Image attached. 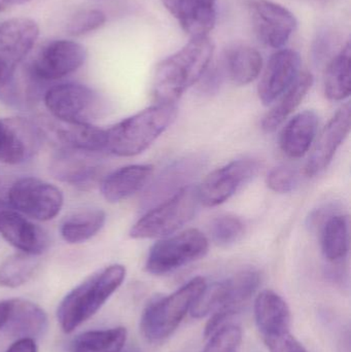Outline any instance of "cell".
I'll use <instances>...</instances> for the list:
<instances>
[{"label": "cell", "mask_w": 351, "mask_h": 352, "mask_svg": "<svg viewBox=\"0 0 351 352\" xmlns=\"http://www.w3.org/2000/svg\"><path fill=\"white\" fill-rule=\"evenodd\" d=\"M206 162L207 159L202 154L189 155L173 161L161 171L146 190L142 201L144 208H152L191 186Z\"/></svg>", "instance_id": "cell-14"}, {"label": "cell", "mask_w": 351, "mask_h": 352, "mask_svg": "<svg viewBox=\"0 0 351 352\" xmlns=\"http://www.w3.org/2000/svg\"><path fill=\"white\" fill-rule=\"evenodd\" d=\"M319 127V117L313 111H305L295 116L284 127L280 136V148L292 159L306 155L315 142Z\"/></svg>", "instance_id": "cell-24"}, {"label": "cell", "mask_w": 351, "mask_h": 352, "mask_svg": "<svg viewBox=\"0 0 351 352\" xmlns=\"http://www.w3.org/2000/svg\"><path fill=\"white\" fill-rule=\"evenodd\" d=\"M56 138L64 148L96 153L106 150L105 130L95 127L92 124H69L59 121L56 126Z\"/></svg>", "instance_id": "cell-27"}, {"label": "cell", "mask_w": 351, "mask_h": 352, "mask_svg": "<svg viewBox=\"0 0 351 352\" xmlns=\"http://www.w3.org/2000/svg\"><path fill=\"white\" fill-rule=\"evenodd\" d=\"M249 10L256 35L268 47L280 49L296 31V16L282 4L270 0H251Z\"/></svg>", "instance_id": "cell-12"}, {"label": "cell", "mask_w": 351, "mask_h": 352, "mask_svg": "<svg viewBox=\"0 0 351 352\" xmlns=\"http://www.w3.org/2000/svg\"><path fill=\"white\" fill-rule=\"evenodd\" d=\"M0 234L16 250L25 254L41 256L49 248L45 230L12 210H0Z\"/></svg>", "instance_id": "cell-19"}, {"label": "cell", "mask_w": 351, "mask_h": 352, "mask_svg": "<svg viewBox=\"0 0 351 352\" xmlns=\"http://www.w3.org/2000/svg\"><path fill=\"white\" fill-rule=\"evenodd\" d=\"M268 188L278 194L293 192L299 184V176L294 169L280 166L272 169L266 178Z\"/></svg>", "instance_id": "cell-36"}, {"label": "cell", "mask_w": 351, "mask_h": 352, "mask_svg": "<svg viewBox=\"0 0 351 352\" xmlns=\"http://www.w3.org/2000/svg\"><path fill=\"white\" fill-rule=\"evenodd\" d=\"M38 35V25L31 19L14 18L0 23V61L16 69Z\"/></svg>", "instance_id": "cell-20"}, {"label": "cell", "mask_w": 351, "mask_h": 352, "mask_svg": "<svg viewBox=\"0 0 351 352\" xmlns=\"http://www.w3.org/2000/svg\"><path fill=\"white\" fill-rule=\"evenodd\" d=\"M351 47L348 41L328 65L325 94L332 101H342L350 95Z\"/></svg>", "instance_id": "cell-30"}, {"label": "cell", "mask_w": 351, "mask_h": 352, "mask_svg": "<svg viewBox=\"0 0 351 352\" xmlns=\"http://www.w3.org/2000/svg\"><path fill=\"white\" fill-rule=\"evenodd\" d=\"M351 107L344 104L330 120L315 144V148L305 166V175L309 177L323 173L333 161L334 156L350 132Z\"/></svg>", "instance_id": "cell-16"}, {"label": "cell", "mask_w": 351, "mask_h": 352, "mask_svg": "<svg viewBox=\"0 0 351 352\" xmlns=\"http://www.w3.org/2000/svg\"><path fill=\"white\" fill-rule=\"evenodd\" d=\"M37 256L19 252L6 258L0 265V285L14 289L26 283L38 268Z\"/></svg>", "instance_id": "cell-32"}, {"label": "cell", "mask_w": 351, "mask_h": 352, "mask_svg": "<svg viewBox=\"0 0 351 352\" xmlns=\"http://www.w3.org/2000/svg\"><path fill=\"white\" fill-rule=\"evenodd\" d=\"M51 171L57 179L84 188L97 182L102 166L93 153L63 148L52 161Z\"/></svg>", "instance_id": "cell-18"}, {"label": "cell", "mask_w": 351, "mask_h": 352, "mask_svg": "<svg viewBox=\"0 0 351 352\" xmlns=\"http://www.w3.org/2000/svg\"><path fill=\"white\" fill-rule=\"evenodd\" d=\"M8 6H10V4L6 2V0H0V12H5Z\"/></svg>", "instance_id": "cell-43"}, {"label": "cell", "mask_w": 351, "mask_h": 352, "mask_svg": "<svg viewBox=\"0 0 351 352\" xmlns=\"http://www.w3.org/2000/svg\"><path fill=\"white\" fill-rule=\"evenodd\" d=\"M31 1V0H6L8 4H23L26 2Z\"/></svg>", "instance_id": "cell-44"}, {"label": "cell", "mask_w": 351, "mask_h": 352, "mask_svg": "<svg viewBox=\"0 0 351 352\" xmlns=\"http://www.w3.org/2000/svg\"><path fill=\"white\" fill-rule=\"evenodd\" d=\"M16 69L0 61V100L8 104H18L21 93L16 78Z\"/></svg>", "instance_id": "cell-37"}, {"label": "cell", "mask_w": 351, "mask_h": 352, "mask_svg": "<svg viewBox=\"0 0 351 352\" xmlns=\"http://www.w3.org/2000/svg\"><path fill=\"white\" fill-rule=\"evenodd\" d=\"M210 233L216 245H232L245 235V226L239 217L223 215L212 221Z\"/></svg>", "instance_id": "cell-33"}, {"label": "cell", "mask_w": 351, "mask_h": 352, "mask_svg": "<svg viewBox=\"0 0 351 352\" xmlns=\"http://www.w3.org/2000/svg\"><path fill=\"white\" fill-rule=\"evenodd\" d=\"M126 268L115 264L106 267L82 281L65 296L58 308V320L62 330L71 333L92 318L121 287Z\"/></svg>", "instance_id": "cell-3"}, {"label": "cell", "mask_w": 351, "mask_h": 352, "mask_svg": "<svg viewBox=\"0 0 351 352\" xmlns=\"http://www.w3.org/2000/svg\"><path fill=\"white\" fill-rule=\"evenodd\" d=\"M8 311H10V300L8 301H0V329L3 328L8 320Z\"/></svg>", "instance_id": "cell-42"}, {"label": "cell", "mask_w": 351, "mask_h": 352, "mask_svg": "<svg viewBox=\"0 0 351 352\" xmlns=\"http://www.w3.org/2000/svg\"><path fill=\"white\" fill-rule=\"evenodd\" d=\"M197 186L183 188L164 202L150 208L130 230L133 239H154L173 235L194 219L199 210Z\"/></svg>", "instance_id": "cell-5"}, {"label": "cell", "mask_w": 351, "mask_h": 352, "mask_svg": "<svg viewBox=\"0 0 351 352\" xmlns=\"http://www.w3.org/2000/svg\"><path fill=\"white\" fill-rule=\"evenodd\" d=\"M45 105L58 121L69 124H92L104 113L102 97L84 85L67 82L45 92Z\"/></svg>", "instance_id": "cell-6"}, {"label": "cell", "mask_w": 351, "mask_h": 352, "mask_svg": "<svg viewBox=\"0 0 351 352\" xmlns=\"http://www.w3.org/2000/svg\"><path fill=\"white\" fill-rule=\"evenodd\" d=\"M261 54L249 45H235L227 50L223 61V72L236 86H247L261 74Z\"/></svg>", "instance_id": "cell-25"}, {"label": "cell", "mask_w": 351, "mask_h": 352, "mask_svg": "<svg viewBox=\"0 0 351 352\" xmlns=\"http://www.w3.org/2000/svg\"><path fill=\"white\" fill-rule=\"evenodd\" d=\"M313 85L310 72H300L292 86L280 97L273 109L264 117L262 129L267 133L275 131L302 103Z\"/></svg>", "instance_id": "cell-26"}, {"label": "cell", "mask_w": 351, "mask_h": 352, "mask_svg": "<svg viewBox=\"0 0 351 352\" xmlns=\"http://www.w3.org/2000/svg\"><path fill=\"white\" fill-rule=\"evenodd\" d=\"M16 178L0 171V206L8 205V195Z\"/></svg>", "instance_id": "cell-40"}, {"label": "cell", "mask_w": 351, "mask_h": 352, "mask_svg": "<svg viewBox=\"0 0 351 352\" xmlns=\"http://www.w3.org/2000/svg\"><path fill=\"white\" fill-rule=\"evenodd\" d=\"M255 318L266 345L292 334L290 307L275 292L266 289L259 294L255 302Z\"/></svg>", "instance_id": "cell-17"}, {"label": "cell", "mask_w": 351, "mask_h": 352, "mask_svg": "<svg viewBox=\"0 0 351 352\" xmlns=\"http://www.w3.org/2000/svg\"><path fill=\"white\" fill-rule=\"evenodd\" d=\"M152 165L136 164L122 167L101 182V194L107 202L117 203L140 192L152 175Z\"/></svg>", "instance_id": "cell-22"}, {"label": "cell", "mask_w": 351, "mask_h": 352, "mask_svg": "<svg viewBox=\"0 0 351 352\" xmlns=\"http://www.w3.org/2000/svg\"><path fill=\"white\" fill-rule=\"evenodd\" d=\"M260 283L261 275L258 271L245 270L212 287L206 285L192 306L191 316L195 318H205L212 312L225 308L238 312L256 293Z\"/></svg>", "instance_id": "cell-8"}, {"label": "cell", "mask_w": 351, "mask_h": 352, "mask_svg": "<svg viewBox=\"0 0 351 352\" xmlns=\"http://www.w3.org/2000/svg\"><path fill=\"white\" fill-rule=\"evenodd\" d=\"M259 169V162L253 159H239L216 169L197 186L201 205L214 207L226 202L251 182Z\"/></svg>", "instance_id": "cell-11"}, {"label": "cell", "mask_w": 351, "mask_h": 352, "mask_svg": "<svg viewBox=\"0 0 351 352\" xmlns=\"http://www.w3.org/2000/svg\"><path fill=\"white\" fill-rule=\"evenodd\" d=\"M191 38L208 36L216 26V0H161Z\"/></svg>", "instance_id": "cell-21"}, {"label": "cell", "mask_w": 351, "mask_h": 352, "mask_svg": "<svg viewBox=\"0 0 351 352\" xmlns=\"http://www.w3.org/2000/svg\"><path fill=\"white\" fill-rule=\"evenodd\" d=\"M270 352H307L292 334L268 345Z\"/></svg>", "instance_id": "cell-39"}, {"label": "cell", "mask_w": 351, "mask_h": 352, "mask_svg": "<svg viewBox=\"0 0 351 352\" xmlns=\"http://www.w3.org/2000/svg\"><path fill=\"white\" fill-rule=\"evenodd\" d=\"M321 250L329 262L338 263L350 250V219L348 215L332 214L321 226Z\"/></svg>", "instance_id": "cell-28"}, {"label": "cell", "mask_w": 351, "mask_h": 352, "mask_svg": "<svg viewBox=\"0 0 351 352\" xmlns=\"http://www.w3.org/2000/svg\"><path fill=\"white\" fill-rule=\"evenodd\" d=\"M242 332L236 326H224L210 337L202 352H235L240 346Z\"/></svg>", "instance_id": "cell-34"}, {"label": "cell", "mask_w": 351, "mask_h": 352, "mask_svg": "<svg viewBox=\"0 0 351 352\" xmlns=\"http://www.w3.org/2000/svg\"><path fill=\"white\" fill-rule=\"evenodd\" d=\"M6 352H37V347L33 339L21 338L12 343Z\"/></svg>", "instance_id": "cell-41"}, {"label": "cell", "mask_w": 351, "mask_h": 352, "mask_svg": "<svg viewBox=\"0 0 351 352\" xmlns=\"http://www.w3.org/2000/svg\"><path fill=\"white\" fill-rule=\"evenodd\" d=\"M177 116L175 104L157 103L144 109L105 130L106 151L119 157L137 156L170 127Z\"/></svg>", "instance_id": "cell-2"}, {"label": "cell", "mask_w": 351, "mask_h": 352, "mask_svg": "<svg viewBox=\"0 0 351 352\" xmlns=\"http://www.w3.org/2000/svg\"><path fill=\"white\" fill-rule=\"evenodd\" d=\"M106 221V214L101 209H84L69 215L60 227L64 241L78 244L88 241L100 232Z\"/></svg>", "instance_id": "cell-29"}, {"label": "cell", "mask_w": 351, "mask_h": 352, "mask_svg": "<svg viewBox=\"0 0 351 352\" xmlns=\"http://www.w3.org/2000/svg\"><path fill=\"white\" fill-rule=\"evenodd\" d=\"M106 21L104 12L99 10H86L78 12L68 25V33L73 36H80L93 32L104 25Z\"/></svg>", "instance_id": "cell-35"}, {"label": "cell", "mask_w": 351, "mask_h": 352, "mask_svg": "<svg viewBox=\"0 0 351 352\" xmlns=\"http://www.w3.org/2000/svg\"><path fill=\"white\" fill-rule=\"evenodd\" d=\"M86 57V50L76 41H52L39 52L31 64L29 78L36 84L60 80L82 67Z\"/></svg>", "instance_id": "cell-10"}, {"label": "cell", "mask_w": 351, "mask_h": 352, "mask_svg": "<svg viewBox=\"0 0 351 352\" xmlns=\"http://www.w3.org/2000/svg\"><path fill=\"white\" fill-rule=\"evenodd\" d=\"M210 242L197 229L162 238L150 248L146 269L152 275L173 272L207 254Z\"/></svg>", "instance_id": "cell-7"}, {"label": "cell", "mask_w": 351, "mask_h": 352, "mask_svg": "<svg viewBox=\"0 0 351 352\" xmlns=\"http://www.w3.org/2000/svg\"><path fill=\"white\" fill-rule=\"evenodd\" d=\"M214 45L210 37L191 38L173 55L163 60L155 72L152 95L157 103L175 104L181 95L201 80L210 68Z\"/></svg>", "instance_id": "cell-1"}, {"label": "cell", "mask_w": 351, "mask_h": 352, "mask_svg": "<svg viewBox=\"0 0 351 352\" xmlns=\"http://www.w3.org/2000/svg\"><path fill=\"white\" fill-rule=\"evenodd\" d=\"M205 287V279L195 277L171 295L150 302L140 322L144 338L158 343L170 337Z\"/></svg>", "instance_id": "cell-4"}, {"label": "cell", "mask_w": 351, "mask_h": 352, "mask_svg": "<svg viewBox=\"0 0 351 352\" xmlns=\"http://www.w3.org/2000/svg\"><path fill=\"white\" fill-rule=\"evenodd\" d=\"M41 129L29 120L0 119V162L8 165L28 162L41 150Z\"/></svg>", "instance_id": "cell-13"}, {"label": "cell", "mask_w": 351, "mask_h": 352, "mask_svg": "<svg viewBox=\"0 0 351 352\" xmlns=\"http://www.w3.org/2000/svg\"><path fill=\"white\" fill-rule=\"evenodd\" d=\"M3 328L10 336L34 340L47 331V314L28 300H10V311Z\"/></svg>", "instance_id": "cell-23"}, {"label": "cell", "mask_w": 351, "mask_h": 352, "mask_svg": "<svg viewBox=\"0 0 351 352\" xmlns=\"http://www.w3.org/2000/svg\"><path fill=\"white\" fill-rule=\"evenodd\" d=\"M224 72L218 70V68H214L212 70H206L205 74L201 78V86L200 90L202 93L205 94H214L222 84L223 76H224Z\"/></svg>", "instance_id": "cell-38"}, {"label": "cell", "mask_w": 351, "mask_h": 352, "mask_svg": "<svg viewBox=\"0 0 351 352\" xmlns=\"http://www.w3.org/2000/svg\"><path fill=\"white\" fill-rule=\"evenodd\" d=\"M127 340L125 328L107 329L82 333L74 339L71 352H120Z\"/></svg>", "instance_id": "cell-31"}, {"label": "cell", "mask_w": 351, "mask_h": 352, "mask_svg": "<svg viewBox=\"0 0 351 352\" xmlns=\"http://www.w3.org/2000/svg\"><path fill=\"white\" fill-rule=\"evenodd\" d=\"M63 202V194L57 186L36 177L16 178L8 195V206L41 221L54 219Z\"/></svg>", "instance_id": "cell-9"}, {"label": "cell", "mask_w": 351, "mask_h": 352, "mask_svg": "<svg viewBox=\"0 0 351 352\" xmlns=\"http://www.w3.org/2000/svg\"><path fill=\"white\" fill-rule=\"evenodd\" d=\"M301 57L293 50H280L271 56L258 87L260 100L270 105L278 100L298 78Z\"/></svg>", "instance_id": "cell-15"}]
</instances>
